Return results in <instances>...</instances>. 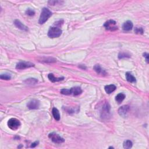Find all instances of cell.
Wrapping results in <instances>:
<instances>
[{"mask_svg":"<svg viewBox=\"0 0 149 149\" xmlns=\"http://www.w3.org/2000/svg\"><path fill=\"white\" fill-rule=\"evenodd\" d=\"M114 148L113 147H109V148Z\"/></svg>","mask_w":149,"mask_h":149,"instance_id":"30","label":"cell"},{"mask_svg":"<svg viewBox=\"0 0 149 149\" xmlns=\"http://www.w3.org/2000/svg\"><path fill=\"white\" fill-rule=\"evenodd\" d=\"M70 93H71V95L72 94L74 96H76V95L81 94L82 90L79 87H74V88H72L70 89Z\"/></svg>","mask_w":149,"mask_h":149,"instance_id":"12","label":"cell"},{"mask_svg":"<svg viewBox=\"0 0 149 149\" xmlns=\"http://www.w3.org/2000/svg\"><path fill=\"white\" fill-rule=\"evenodd\" d=\"M38 82V80L37 79L35 78H29L27 79L24 81V83L27 84H29V85H33V84H35L37 83Z\"/></svg>","mask_w":149,"mask_h":149,"instance_id":"19","label":"cell"},{"mask_svg":"<svg viewBox=\"0 0 149 149\" xmlns=\"http://www.w3.org/2000/svg\"><path fill=\"white\" fill-rule=\"evenodd\" d=\"M48 4L50 5H57V4H61L62 3H63V1H49Z\"/></svg>","mask_w":149,"mask_h":149,"instance_id":"27","label":"cell"},{"mask_svg":"<svg viewBox=\"0 0 149 149\" xmlns=\"http://www.w3.org/2000/svg\"><path fill=\"white\" fill-rule=\"evenodd\" d=\"M125 97H126V95H125V94H123V93H119L118 94H117L115 97V100L118 104H120L122 103L123 100L125 99Z\"/></svg>","mask_w":149,"mask_h":149,"instance_id":"18","label":"cell"},{"mask_svg":"<svg viewBox=\"0 0 149 149\" xmlns=\"http://www.w3.org/2000/svg\"><path fill=\"white\" fill-rule=\"evenodd\" d=\"M0 78H1L2 80H8L11 79V76L8 74H1V76H0Z\"/></svg>","mask_w":149,"mask_h":149,"instance_id":"23","label":"cell"},{"mask_svg":"<svg viewBox=\"0 0 149 149\" xmlns=\"http://www.w3.org/2000/svg\"><path fill=\"white\" fill-rule=\"evenodd\" d=\"M131 55L126 52H120L118 55L119 59H122L125 58H130Z\"/></svg>","mask_w":149,"mask_h":149,"instance_id":"21","label":"cell"},{"mask_svg":"<svg viewBox=\"0 0 149 149\" xmlns=\"http://www.w3.org/2000/svg\"><path fill=\"white\" fill-rule=\"evenodd\" d=\"M94 70L97 74H101V75L105 76V75H107V72H106L105 71V70L103 69V68L100 67V65L99 64H97L94 66Z\"/></svg>","mask_w":149,"mask_h":149,"instance_id":"10","label":"cell"},{"mask_svg":"<svg viewBox=\"0 0 149 149\" xmlns=\"http://www.w3.org/2000/svg\"><path fill=\"white\" fill-rule=\"evenodd\" d=\"M48 78L49 79V80H50L51 82H53V83L61 81V80H63V79H64V78H63V77H62V78H55L54 74H53L52 73L48 74Z\"/></svg>","mask_w":149,"mask_h":149,"instance_id":"15","label":"cell"},{"mask_svg":"<svg viewBox=\"0 0 149 149\" xmlns=\"http://www.w3.org/2000/svg\"><path fill=\"white\" fill-rule=\"evenodd\" d=\"M52 114L55 120L59 121V120H60V114H59V112L57 108L55 107L52 108Z\"/></svg>","mask_w":149,"mask_h":149,"instance_id":"17","label":"cell"},{"mask_svg":"<svg viewBox=\"0 0 149 149\" xmlns=\"http://www.w3.org/2000/svg\"><path fill=\"white\" fill-rule=\"evenodd\" d=\"M39 142H38V141H36L35 142H34L33 143L31 144L30 147L31 148H35V147H36V146H37L38 145V144H39Z\"/></svg>","mask_w":149,"mask_h":149,"instance_id":"28","label":"cell"},{"mask_svg":"<svg viewBox=\"0 0 149 149\" xmlns=\"http://www.w3.org/2000/svg\"><path fill=\"white\" fill-rule=\"evenodd\" d=\"M41 62H56V59L53 58H44L41 59Z\"/></svg>","mask_w":149,"mask_h":149,"instance_id":"22","label":"cell"},{"mask_svg":"<svg viewBox=\"0 0 149 149\" xmlns=\"http://www.w3.org/2000/svg\"><path fill=\"white\" fill-rule=\"evenodd\" d=\"M62 34L61 29L56 26L51 27L48 31V36L50 38H57L59 37Z\"/></svg>","mask_w":149,"mask_h":149,"instance_id":"3","label":"cell"},{"mask_svg":"<svg viewBox=\"0 0 149 149\" xmlns=\"http://www.w3.org/2000/svg\"><path fill=\"white\" fill-rule=\"evenodd\" d=\"M14 24L18 29L22 30H23V31L29 30L28 27H27L26 26H25V25H23L20 20H17V19L15 20L14 21Z\"/></svg>","mask_w":149,"mask_h":149,"instance_id":"11","label":"cell"},{"mask_svg":"<svg viewBox=\"0 0 149 149\" xmlns=\"http://www.w3.org/2000/svg\"><path fill=\"white\" fill-rule=\"evenodd\" d=\"M26 14L27 15L30 16H32L34 15L35 14V12L34 11L33 9H27L26 10Z\"/></svg>","mask_w":149,"mask_h":149,"instance_id":"25","label":"cell"},{"mask_svg":"<svg viewBox=\"0 0 149 149\" xmlns=\"http://www.w3.org/2000/svg\"><path fill=\"white\" fill-rule=\"evenodd\" d=\"M111 107L108 102H105L101 105L100 108L101 116L103 119H107L108 116H110Z\"/></svg>","mask_w":149,"mask_h":149,"instance_id":"2","label":"cell"},{"mask_svg":"<svg viewBox=\"0 0 149 149\" xmlns=\"http://www.w3.org/2000/svg\"><path fill=\"white\" fill-rule=\"evenodd\" d=\"M126 78L127 82L130 83H135L136 82V78L131 72H126Z\"/></svg>","mask_w":149,"mask_h":149,"instance_id":"16","label":"cell"},{"mask_svg":"<svg viewBox=\"0 0 149 149\" xmlns=\"http://www.w3.org/2000/svg\"><path fill=\"white\" fill-rule=\"evenodd\" d=\"M52 15V12L48 8H43L41 10V13L40 15L39 22L40 24H43Z\"/></svg>","mask_w":149,"mask_h":149,"instance_id":"1","label":"cell"},{"mask_svg":"<svg viewBox=\"0 0 149 149\" xmlns=\"http://www.w3.org/2000/svg\"><path fill=\"white\" fill-rule=\"evenodd\" d=\"M8 126L10 129L15 131L20 126V122L16 118H10L8 121Z\"/></svg>","mask_w":149,"mask_h":149,"instance_id":"4","label":"cell"},{"mask_svg":"<svg viewBox=\"0 0 149 149\" xmlns=\"http://www.w3.org/2000/svg\"><path fill=\"white\" fill-rule=\"evenodd\" d=\"M133 27V23L130 20H127L126 22L123 23L122 26V29L125 31H129L132 29Z\"/></svg>","mask_w":149,"mask_h":149,"instance_id":"13","label":"cell"},{"mask_svg":"<svg viewBox=\"0 0 149 149\" xmlns=\"http://www.w3.org/2000/svg\"><path fill=\"white\" fill-rule=\"evenodd\" d=\"M61 93L63 95H71V93H70V89H63L61 90Z\"/></svg>","mask_w":149,"mask_h":149,"instance_id":"24","label":"cell"},{"mask_svg":"<svg viewBox=\"0 0 149 149\" xmlns=\"http://www.w3.org/2000/svg\"><path fill=\"white\" fill-rule=\"evenodd\" d=\"M132 145H133L132 142L129 140H125V141L123 142V148H126V149L131 148L132 147Z\"/></svg>","mask_w":149,"mask_h":149,"instance_id":"20","label":"cell"},{"mask_svg":"<svg viewBox=\"0 0 149 149\" xmlns=\"http://www.w3.org/2000/svg\"><path fill=\"white\" fill-rule=\"evenodd\" d=\"M48 137L52 140V142L57 144H61L65 142V140L63 138L61 137V136L58 135V134L55 133L54 132L49 134Z\"/></svg>","mask_w":149,"mask_h":149,"instance_id":"5","label":"cell"},{"mask_svg":"<svg viewBox=\"0 0 149 149\" xmlns=\"http://www.w3.org/2000/svg\"><path fill=\"white\" fill-rule=\"evenodd\" d=\"M35 66V64L30 62H20L16 64V68L18 69H25L26 68H29L33 67Z\"/></svg>","mask_w":149,"mask_h":149,"instance_id":"7","label":"cell"},{"mask_svg":"<svg viewBox=\"0 0 149 149\" xmlns=\"http://www.w3.org/2000/svg\"><path fill=\"white\" fill-rule=\"evenodd\" d=\"M27 107L30 110H36L40 107V101L36 99L31 100L27 104Z\"/></svg>","mask_w":149,"mask_h":149,"instance_id":"8","label":"cell"},{"mask_svg":"<svg viewBox=\"0 0 149 149\" xmlns=\"http://www.w3.org/2000/svg\"><path fill=\"white\" fill-rule=\"evenodd\" d=\"M116 87L115 86L114 84H110V85H107V86H105V92L107 93V94H111L112 92L116 90Z\"/></svg>","mask_w":149,"mask_h":149,"instance_id":"14","label":"cell"},{"mask_svg":"<svg viewBox=\"0 0 149 149\" xmlns=\"http://www.w3.org/2000/svg\"><path fill=\"white\" fill-rule=\"evenodd\" d=\"M130 110V108L128 105H123L118 110V114L120 116L125 117L126 116Z\"/></svg>","mask_w":149,"mask_h":149,"instance_id":"9","label":"cell"},{"mask_svg":"<svg viewBox=\"0 0 149 149\" xmlns=\"http://www.w3.org/2000/svg\"><path fill=\"white\" fill-rule=\"evenodd\" d=\"M143 31H144L143 29V28H142V27H135V32L136 34H141V35H142V34L143 33Z\"/></svg>","mask_w":149,"mask_h":149,"instance_id":"26","label":"cell"},{"mask_svg":"<svg viewBox=\"0 0 149 149\" xmlns=\"http://www.w3.org/2000/svg\"><path fill=\"white\" fill-rule=\"evenodd\" d=\"M143 56H144V58H146V61L147 62V63H148V53H146V52L144 53Z\"/></svg>","mask_w":149,"mask_h":149,"instance_id":"29","label":"cell"},{"mask_svg":"<svg viewBox=\"0 0 149 149\" xmlns=\"http://www.w3.org/2000/svg\"><path fill=\"white\" fill-rule=\"evenodd\" d=\"M104 26L106 30L110 31H115L118 29L116 26V23L114 20H109L104 23Z\"/></svg>","mask_w":149,"mask_h":149,"instance_id":"6","label":"cell"}]
</instances>
